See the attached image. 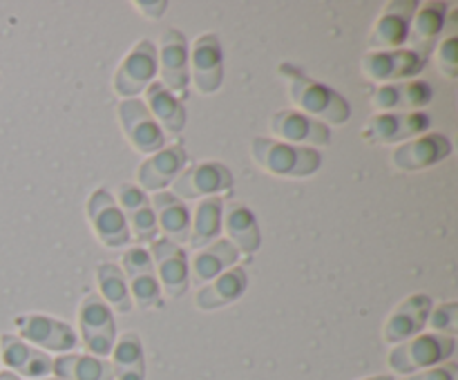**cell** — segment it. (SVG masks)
Here are the masks:
<instances>
[{"label":"cell","instance_id":"obj_1","mask_svg":"<svg viewBox=\"0 0 458 380\" xmlns=\"http://www.w3.org/2000/svg\"><path fill=\"white\" fill-rule=\"evenodd\" d=\"M277 72L289 83V97L298 106V112L329 125V128L344 125L352 119V106L334 88L316 79H309L293 63H282Z\"/></svg>","mask_w":458,"mask_h":380},{"label":"cell","instance_id":"obj_2","mask_svg":"<svg viewBox=\"0 0 458 380\" xmlns=\"http://www.w3.org/2000/svg\"><path fill=\"white\" fill-rule=\"evenodd\" d=\"M253 161L268 174L286 179L311 177L320 170L322 155L316 148L291 146V143L277 141V139L258 137L250 143Z\"/></svg>","mask_w":458,"mask_h":380},{"label":"cell","instance_id":"obj_3","mask_svg":"<svg viewBox=\"0 0 458 380\" xmlns=\"http://www.w3.org/2000/svg\"><path fill=\"white\" fill-rule=\"evenodd\" d=\"M456 351V338L443 334H419L389 351V369L396 374H419L450 360Z\"/></svg>","mask_w":458,"mask_h":380},{"label":"cell","instance_id":"obj_4","mask_svg":"<svg viewBox=\"0 0 458 380\" xmlns=\"http://www.w3.org/2000/svg\"><path fill=\"white\" fill-rule=\"evenodd\" d=\"M157 74H159L157 45L143 38L125 54L121 65L116 67L112 89L121 98H139V94L146 92L148 85L155 83Z\"/></svg>","mask_w":458,"mask_h":380},{"label":"cell","instance_id":"obj_5","mask_svg":"<svg viewBox=\"0 0 458 380\" xmlns=\"http://www.w3.org/2000/svg\"><path fill=\"white\" fill-rule=\"evenodd\" d=\"M428 58L429 56L410 47L389 49V52H367L360 61V70L365 79L374 80V83H401V80L416 79L428 65Z\"/></svg>","mask_w":458,"mask_h":380},{"label":"cell","instance_id":"obj_6","mask_svg":"<svg viewBox=\"0 0 458 380\" xmlns=\"http://www.w3.org/2000/svg\"><path fill=\"white\" fill-rule=\"evenodd\" d=\"M79 331L89 356H110L116 342L114 311L103 302L101 295H88L79 307Z\"/></svg>","mask_w":458,"mask_h":380},{"label":"cell","instance_id":"obj_7","mask_svg":"<svg viewBox=\"0 0 458 380\" xmlns=\"http://www.w3.org/2000/svg\"><path fill=\"white\" fill-rule=\"evenodd\" d=\"M432 125L425 112H378L360 130V137L369 143L389 146L405 143L425 134Z\"/></svg>","mask_w":458,"mask_h":380},{"label":"cell","instance_id":"obj_8","mask_svg":"<svg viewBox=\"0 0 458 380\" xmlns=\"http://www.w3.org/2000/svg\"><path fill=\"white\" fill-rule=\"evenodd\" d=\"M148 253L152 258L161 291L173 300L183 298L186 291L191 289V262H188L183 246L174 244L165 237H157Z\"/></svg>","mask_w":458,"mask_h":380},{"label":"cell","instance_id":"obj_9","mask_svg":"<svg viewBox=\"0 0 458 380\" xmlns=\"http://www.w3.org/2000/svg\"><path fill=\"white\" fill-rule=\"evenodd\" d=\"M89 226L106 249H121L130 244V228L119 204L107 188H97L85 204Z\"/></svg>","mask_w":458,"mask_h":380},{"label":"cell","instance_id":"obj_10","mask_svg":"<svg viewBox=\"0 0 458 380\" xmlns=\"http://www.w3.org/2000/svg\"><path fill=\"white\" fill-rule=\"evenodd\" d=\"M157 61H159V74L164 88H168L173 94H179V98H186L188 83H191V47L177 27H170L161 34L159 47H157Z\"/></svg>","mask_w":458,"mask_h":380},{"label":"cell","instance_id":"obj_11","mask_svg":"<svg viewBox=\"0 0 458 380\" xmlns=\"http://www.w3.org/2000/svg\"><path fill=\"white\" fill-rule=\"evenodd\" d=\"M235 183L231 168L222 161H204L191 165L173 182V195L179 199H201V197H222Z\"/></svg>","mask_w":458,"mask_h":380},{"label":"cell","instance_id":"obj_12","mask_svg":"<svg viewBox=\"0 0 458 380\" xmlns=\"http://www.w3.org/2000/svg\"><path fill=\"white\" fill-rule=\"evenodd\" d=\"M16 329L21 334V340H25L31 347L40 351H72L79 344V335L67 322L56 320L52 316L43 313H30V316L16 317Z\"/></svg>","mask_w":458,"mask_h":380},{"label":"cell","instance_id":"obj_13","mask_svg":"<svg viewBox=\"0 0 458 380\" xmlns=\"http://www.w3.org/2000/svg\"><path fill=\"white\" fill-rule=\"evenodd\" d=\"M119 123L123 128L125 139L130 146L141 155H155L165 146V134L159 128L152 114L148 112L146 103L139 98H123L119 103Z\"/></svg>","mask_w":458,"mask_h":380},{"label":"cell","instance_id":"obj_14","mask_svg":"<svg viewBox=\"0 0 458 380\" xmlns=\"http://www.w3.org/2000/svg\"><path fill=\"white\" fill-rule=\"evenodd\" d=\"M123 275L128 282L130 295L134 302L141 308H161L164 298H161V286L157 280L155 266H152V258L146 249L141 246H132L123 253Z\"/></svg>","mask_w":458,"mask_h":380},{"label":"cell","instance_id":"obj_15","mask_svg":"<svg viewBox=\"0 0 458 380\" xmlns=\"http://www.w3.org/2000/svg\"><path fill=\"white\" fill-rule=\"evenodd\" d=\"M416 0H392L385 4L383 13L376 21L369 36L371 52H389V49H401L410 40L411 18H414Z\"/></svg>","mask_w":458,"mask_h":380},{"label":"cell","instance_id":"obj_16","mask_svg":"<svg viewBox=\"0 0 458 380\" xmlns=\"http://www.w3.org/2000/svg\"><path fill=\"white\" fill-rule=\"evenodd\" d=\"M268 128H271L273 137H277V141L291 143V146L325 148L331 146V139H334L329 125L320 123V121L311 119L298 110L276 112L271 116Z\"/></svg>","mask_w":458,"mask_h":380},{"label":"cell","instance_id":"obj_17","mask_svg":"<svg viewBox=\"0 0 458 380\" xmlns=\"http://www.w3.org/2000/svg\"><path fill=\"white\" fill-rule=\"evenodd\" d=\"M452 155V141L441 132H425L401 143L392 155V165L401 173H420Z\"/></svg>","mask_w":458,"mask_h":380},{"label":"cell","instance_id":"obj_18","mask_svg":"<svg viewBox=\"0 0 458 380\" xmlns=\"http://www.w3.org/2000/svg\"><path fill=\"white\" fill-rule=\"evenodd\" d=\"M191 74L199 94H215L224 83V49L215 34L197 36L191 47Z\"/></svg>","mask_w":458,"mask_h":380},{"label":"cell","instance_id":"obj_19","mask_svg":"<svg viewBox=\"0 0 458 380\" xmlns=\"http://www.w3.org/2000/svg\"><path fill=\"white\" fill-rule=\"evenodd\" d=\"M432 298L428 293H414L394 307L383 325V340L387 344H401L414 335L423 334L428 326Z\"/></svg>","mask_w":458,"mask_h":380},{"label":"cell","instance_id":"obj_20","mask_svg":"<svg viewBox=\"0 0 458 380\" xmlns=\"http://www.w3.org/2000/svg\"><path fill=\"white\" fill-rule=\"evenodd\" d=\"M188 164V155L183 146H164L159 152L148 156L137 168V183L143 192H161L168 188Z\"/></svg>","mask_w":458,"mask_h":380},{"label":"cell","instance_id":"obj_21","mask_svg":"<svg viewBox=\"0 0 458 380\" xmlns=\"http://www.w3.org/2000/svg\"><path fill=\"white\" fill-rule=\"evenodd\" d=\"M119 208L128 222L130 235L137 237L143 244H152L159 235L155 210L150 197L137 183H121L119 186Z\"/></svg>","mask_w":458,"mask_h":380},{"label":"cell","instance_id":"obj_22","mask_svg":"<svg viewBox=\"0 0 458 380\" xmlns=\"http://www.w3.org/2000/svg\"><path fill=\"white\" fill-rule=\"evenodd\" d=\"M0 360L9 367L12 374L25 376V378L31 380L47 378V374H52L54 365V360L47 353L31 347L25 340L12 334H4L0 338Z\"/></svg>","mask_w":458,"mask_h":380},{"label":"cell","instance_id":"obj_23","mask_svg":"<svg viewBox=\"0 0 458 380\" xmlns=\"http://www.w3.org/2000/svg\"><path fill=\"white\" fill-rule=\"evenodd\" d=\"M447 21V3L441 0H428L416 7L414 18H411V30H410V49L429 56L434 47L438 45V36L445 31Z\"/></svg>","mask_w":458,"mask_h":380},{"label":"cell","instance_id":"obj_24","mask_svg":"<svg viewBox=\"0 0 458 380\" xmlns=\"http://www.w3.org/2000/svg\"><path fill=\"white\" fill-rule=\"evenodd\" d=\"M246 289H249V275H246L244 266L235 264L197 291L195 307L199 311H215V308L228 307V304L237 302L246 293Z\"/></svg>","mask_w":458,"mask_h":380},{"label":"cell","instance_id":"obj_25","mask_svg":"<svg viewBox=\"0 0 458 380\" xmlns=\"http://www.w3.org/2000/svg\"><path fill=\"white\" fill-rule=\"evenodd\" d=\"M152 210L157 217V228L164 231L165 240L174 241V244H188L191 237V208L186 201L174 197L170 190L155 192L150 199Z\"/></svg>","mask_w":458,"mask_h":380},{"label":"cell","instance_id":"obj_26","mask_svg":"<svg viewBox=\"0 0 458 380\" xmlns=\"http://www.w3.org/2000/svg\"><path fill=\"white\" fill-rule=\"evenodd\" d=\"M222 231H226L228 241L235 246L240 255H255L262 246V231H259L258 217L244 204L224 206Z\"/></svg>","mask_w":458,"mask_h":380},{"label":"cell","instance_id":"obj_27","mask_svg":"<svg viewBox=\"0 0 458 380\" xmlns=\"http://www.w3.org/2000/svg\"><path fill=\"white\" fill-rule=\"evenodd\" d=\"M146 107L152 114V119L159 123V128L170 134L183 132L188 123V112L186 106H183L182 98L177 94L170 92L168 88H164L161 80H155V83L148 85L146 89Z\"/></svg>","mask_w":458,"mask_h":380},{"label":"cell","instance_id":"obj_28","mask_svg":"<svg viewBox=\"0 0 458 380\" xmlns=\"http://www.w3.org/2000/svg\"><path fill=\"white\" fill-rule=\"evenodd\" d=\"M240 262V253L228 240H217L210 246L201 249L191 262V282L192 284H208L215 277L222 275L231 266Z\"/></svg>","mask_w":458,"mask_h":380},{"label":"cell","instance_id":"obj_29","mask_svg":"<svg viewBox=\"0 0 458 380\" xmlns=\"http://www.w3.org/2000/svg\"><path fill=\"white\" fill-rule=\"evenodd\" d=\"M224 197H206L197 204L191 219V237L188 244L192 249L201 250L219 240L222 235V217H224Z\"/></svg>","mask_w":458,"mask_h":380},{"label":"cell","instance_id":"obj_30","mask_svg":"<svg viewBox=\"0 0 458 380\" xmlns=\"http://www.w3.org/2000/svg\"><path fill=\"white\" fill-rule=\"evenodd\" d=\"M112 374L114 380H146V358L139 334L125 331L112 349Z\"/></svg>","mask_w":458,"mask_h":380},{"label":"cell","instance_id":"obj_31","mask_svg":"<svg viewBox=\"0 0 458 380\" xmlns=\"http://www.w3.org/2000/svg\"><path fill=\"white\" fill-rule=\"evenodd\" d=\"M52 371L61 380H114L110 362L89 353H61L54 358Z\"/></svg>","mask_w":458,"mask_h":380},{"label":"cell","instance_id":"obj_32","mask_svg":"<svg viewBox=\"0 0 458 380\" xmlns=\"http://www.w3.org/2000/svg\"><path fill=\"white\" fill-rule=\"evenodd\" d=\"M97 284L101 289L103 302L119 313L132 311V295H130L128 282H125L121 266L112 262H103L97 266Z\"/></svg>","mask_w":458,"mask_h":380},{"label":"cell","instance_id":"obj_33","mask_svg":"<svg viewBox=\"0 0 458 380\" xmlns=\"http://www.w3.org/2000/svg\"><path fill=\"white\" fill-rule=\"evenodd\" d=\"M428 325L432 326L434 334L452 335L454 338L458 331V304L456 302H443L437 308L429 311Z\"/></svg>","mask_w":458,"mask_h":380},{"label":"cell","instance_id":"obj_34","mask_svg":"<svg viewBox=\"0 0 458 380\" xmlns=\"http://www.w3.org/2000/svg\"><path fill=\"white\" fill-rule=\"evenodd\" d=\"M437 65L438 72L447 79L458 76V36L450 34L437 45Z\"/></svg>","mask_w":458,"mask_h":380},{"label":"cell","instance_id":"obj_35","mask_svg":"<svg viewBox=\"0 0 458 380\" xmlns=\"http://www.w3.org/2000/svg\"><path fill=\"white\" fill-rule=\"evenodd\" d=\"M432 101V88L425 80H407L403 83V112H419Z\"/></svg>","mask_w":458,"mask_h":380},{"label":"cell","instance_id":"obj_36","mask_svg":"<svg viewBox=\"0 0 458 380\" xmlns=\"http://www.w3.org/2000/svg\"><path fill=\"white\" fill-rule=\"evenodd\" d=\"M456 376H458L456 362H443V365L432 367V369L411 374L407 380H456Z\"/></svg>","mask_w":458,"mask_h":380},{"label":"cell","instance_id":"obj_37","mask_svg":"<svg viewBox=\"0 0 458 380\" xmlns=\"http://www.w3.org/2000/svg\"><path fill=\"white\" fill-rule=\"evenodd\" d=\"M134 7H137L146 18L157 21V18H161L165 13L168 3H164V0H157V3H152V0H139V3H134Z\"/></svg>","mask_w":458,"mask_h":380},{"label":"cell","instance_id":"obj_38","mask_svg":"<svg viewBox=\"0 0 458 380\" xmlns=\"http://www.w3.org/2000/svg\"><path fill=\"white\" fill-rule=\"evenodd\" d=\"M0 380H21L16 374H12V371H0Z\"/></svg>","mask_w":458,"mask_h":380},{"label":"cell","instance_id":"obj_39","mask_svg":"<svg viewBox=\"0 0 458 380\" xmlns=\"http://www.w3.org/2000/svg\"><path fill=\"white\" fill-rule=\"evenodd\" d=\"M362 380H394V376H371V378H362Z\"/></svg>","mask_w":458,"mask_h":380},{"label":"cell","instance_id":"obj_40","mask_svg":"<svg viewBox=\"0 0 458 380\" xmlns=\"http://www.w3.org/2000/svg\"><path fill=\"white\" fill-rule=\"evenodd\" d=\"M38 380H61V378H38Z\"/></svg>","mask_w":458,"mask_h":380}]
</instances>
